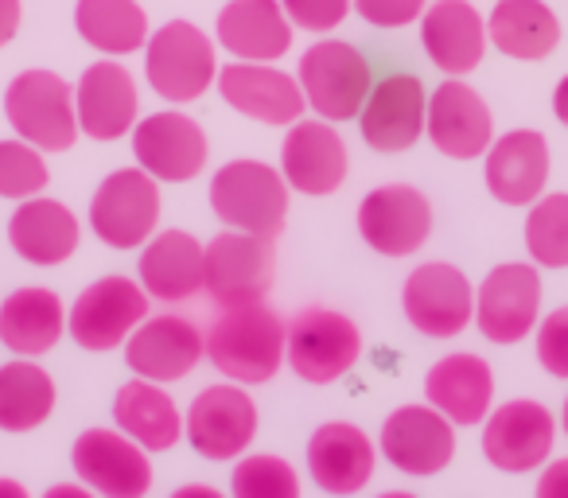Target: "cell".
<instances>
[{
  "label": "cell",
  "mask_w": 568,
  "mask_h": 498,
  "mask_svg": "<svg viewBox=\"0 0 568 498\" xmlns=\"http://www.w3.org/2000/svg\"><path fill=\"white\" fill-rule=\"evenodd\" d=\"M284 324L265 301L230 304L206 332V358L214 370L242 386H261L284 363Z\"/></svg>",
  "instance_id": "obj_1"
},
{
  "label": "cell",
  "mask_w": 568,
  "mask_h": 498,
  "mask_svg": "<svg viewBox=\"0 0 568 498\" xmlns=\"http://www.w3.org/2000/svg\"><path fill=\"white\" fill-rule=\"evenodd\" d=\"M288 180L265 160H230L211 180V206L226 226L281 237L288 222Z\"/></svg>",
  "instance_id": "obj_2"
},
{
  "label": "cell",
  "mask_w": 568,
  "mask_h": 498,
  "mask_svg": "<svg viewBox=\"0 0 568 498\" xmlns=\"http://www.w3.org/2000/svg\"><path fill=\"white\" fill-rule=\"evenodd\" d=\"M144 74H149V87L168 102H199L219 79L214 40L191 20H172L144 43Z\"/></svg>",
  "instance_id": "obj_3"
},
{
  "label": "cell",
  "mask_w": 568,
  "mask_h": 498,
  "mask_svg": "<svg viewBox=\"0 0 568 498\" xmlns=\"http://www.w3.org/2000/svg\"><path fill=\"white\" fill-rule=\"evenodd\" d=\"M363 355V335L355 319L332 308H304L288 319L284 332V358L293 366L296 378L312 386H332L343 374L355 370Z\"/></svg>",
  "instance_id": "obj_4"
},
{
  "label": "cell",
  "mask_w": 568,
  "mask_h": 498,
  "mask_svg": "<svg viewBox=\"0 0 568 498\" xmlns=\"http://www.w3.org/2000/svg\"><path fill=\"white\" fill-rule=\"evenodd\" d=\"M273 237L245 234V230L230 226L203 245V293H211L219 308L265 301L268 288H273Z\"/></svg>",
  "instance_id": "obj_5"
},
{
  "label": "cell",
  "mask_w": 568,
  "mask_h": 498,
  "mask_svg": "<svg viewBox=\"0 0 568 498\" xmlns=\"http://www.w3.org/2000/svg\"><path fill=\"white\" fill-rule=\"evenodd\" d=\"M4 113L17 136L40 152H67L79 141V113H74V87L55 71H24L9 82Z\"/></svg>",
  "instance_id": "obj_6"
},
{
  "label": "cell",
  "mask_w": 568,
  "mask_h": 498,
  "mask_svg": "<svg viewBox=\"0 0 568 498\" xmlns=\"http://www.w3.org/2000/svg\"><path fill=\"white\" fill-rule=\"evenodd\" d=\"M160 226V180L141 164L110 172L90 199V230L110 250H141Z\"/></svg>",
  "instance_id": "obj_7"
},
{
  "label": "cell",
  "mask_w": 568,
  "mask_h": 498,
  "mask_svg": "<svg viewBox=\"0 0 568 498\" xmlns=\"http://www.w3.org/2000/svg\"><path fill=\"white\" fill-rule=\"evenodd\" d=\"M301 90L308 110L324 121H351L363 113V102L371 94V63L363 51L343 40H320L301 55Z\"/></svg>",
  "instance_id": "obj_8"
},
{
  "label": "cell",
  "mask_w": 568,
  "mask_h": 498,
  "mask_svg": "<svg viewBox=\"0 0 568 498\" xmlns=\"http://www.w3.org/2000/svg\"><path fill=\"white\" fill-rule=\"evenodd\" d=\"M183 436L203 459H214V464L237 459L250 451L253 436H257V405L242 389V382L206 386L183 417Z\"/></svg>",
  "instance_id": "obj_9"
},
{
  "label": "cell",
  "mask_w": 568,
  "mask_h": 498,
  "mask_svg": "<svg viewBox=\"0 0 568 498\" xmlns=\"http://www.w3.org/2000/svg\"><path fill=\"white\" fill-rule=\"evenodd\" d=\"M71 467L90 490L105 498H141L152 487L149 448L121 428H87L71 448Z\"/></svg>",
  "instance_id": "obj_10"
},
{
  "label": "cell",
  "mask_w": 568,
  "mask_h": 498,
  "mask_svg": "<svg viewBox=\"0 0 568 498\" xmlns=\"http://www.w3.org/2000/svg\"><path fill=\"white\" fill-rule=\"evenodd\" d=\"M405 319L428 339H456L475 319V288L456 265L425 262L402 288Z\"/></svg>",
  "instance_id": "obj_11"
},
{
  "label": "cell",
  "mask_w": 568,
  "mask_h": 498,
  "mask_svg": "<svg viewBox=\"0 0 568 498\" xmlns=\"http://www.w3.org/2000/svg\"><path fill=\"white\" fill-rule=\"evenodd\" d=\"M537 312H541V273H537V265H498L475 293V324L498 347L526 339L537 324Z\"/></svg>",
  "instance_id": "obj_12"
},
{
  "label": "cell",
  "mask_w": 568,
  "mask_h": 498,
  "mask_svg": "<svg viewBox=\"0 0 568 498\" xmlns=\"http://www.w3.org/2000/svg\"><path fill=\"white\" fill-rule=\"evenodd\" d=\"M358 234L382 257H409L433 234V203L409 183H389L358 203Z\"/></svg>",
  "instance_id": "obj_13"
},
{
  "label": "cell",
  "mask_w": 568,
  "mask_h": 498,
  "mask_svg": "<svg viewBox=\"0 0 568 498\" xmlns=\"http://www.w3.org/2000/svg\"><path fill=\"white\" fill-rule=\"evenodd\" d=\"M149 316V293L144 285L129 277H102L90 288H82V296L71 308V327L74 343L82 350H113L136 332V324Z\"/></svg>",
  "instance_id": "obj_14"
},
{
  "label": "cell",
  "mask_w": 568,
  "mask_h": 498,
  "mask_svg": "<svg viewBox=\"0 0 568 498\" xmlns=\"http://www.w3.org/2000/svg\"><path fill=\"white\" fill-rule=\"evenodd\" d=\"M552 444H557V417L545 409L541 402H506L487 413L483 425V456L498 471H534L549 459Z\"/></svg>",
  "instance_id": "obj_15"
},
{
  "label": "cell",
  "mask_w": 568,
  "mask_h": 498,
  "mask_svg": "<svg viewBox=\"0 0 568 498\" xmlns=\"http://www.w3.org/2000/svg\"><path fill=\"white\" fill-rule=\"evenodd\" d=\"M386 464L402 475H436L456 456V425L436 405H402L386 417L378 436Z\"/></svg>",
  "instance_id": "obj_16"
},
{
  "label": "cell",
  "mask_w": 568,
  "mask_h": 498,
  "mask_svg": "<svg viewBox=\"0 0 568 498\" xmlns=\"http://www.w3.org/2000/svg\"><path fill=\"white\" fill-rule=\"evenodd\" d=\"M428 113V90L417 74H386L371 87L358 113L363 141L374 152H405L420 141Z\"/></svg>",
  "instance_id": "obj_17"
},
{
  "label": "cell",
  "mask_w": 568,
  "mask_h": 498,
  "mask_svg": "<svg viewBox=\"0 0 568 498\" xmlns=\"http://www.w3.org/2000/svg\"><path fill=\"white\" fill-rule=\"evenodd\" d=\"M206 133L195 118L180 110L152 113L141 125H133V156L152 180L187 183L206 167Z\"/></svg>",
  "instance_id": "obj_18"
},
{
  "label": "cell",
  "mask_w": 568,
  "mask_h": 498,
  "mask_svg": "<svg viewBox=\"0 0 568 498\" xmlns=\"http://www.w3.org/2000/svg\"><path fill=\"white\" fill-rule=\"evenodd\" d=\"M425 133L440 156L475 160L495 141V118L479 90H471L464 79H448L428 94Z\"/></svg>",
  "instance_id": "obj_19"
},
{
  "label": "cell",
  "mask_w": 568,
  "mask_h": 498,
  "mask_svg": "<svg viewBox=\"0 0 568 498\" xmlns=\"http://www.w3.org/2000/svg\"><path fill=\"white\" fill-rule=\"evenodd\" d=\"M206 355V335L183 316H144L136 332L125 339V363L136 378L180 382Z\"/></svg>",
  "instance_id": "obj_20"
},
{
  "label": "cell",
  "mask_w": 568,
  "mask_h": 498,
  "mask_svg": "<svg viewBox=\"0 0 568 498\" xmlns=\"http://www.w3.org/2000/svg\"><path fill=\"white\" fill-rule=\"evenodd\" d=\"M281 172L288 187L301 191V195H332V191L343 187L351 172L347 141L324 118L293 121L281 144Z\"/></svg>",
  "instance_id": "obj_21"
},
{
  "label": "cell",
  "mask_w": 568,
  "mask_h": 498,
  "mask_svg": "<svg viewBox=\"0 0 568 498\" xmlns=\"http://www.w3.org/2000/svg\"><path fill=\"white\" fill-rule=\"evenodd\" d=\"M214 87H219L222 102L230 110L245 113V118L261 121V125H293L308 110L301 79L276 71L268 63H242L237 59V63L222 67Z\"/></svg>",
  "instance_id": "obj_22"
},
{
  "label": "cell",
  "mask_w": 568,
  "mask_h": 498,
  "mask_svg": "<svg viewBox=\"0 0 568 498\" xmlns=\"http://www.w3.org/2000/svg\"><path fill=\"white\" fill-rule=\"evenodd\" d=\"M487 20L471 0H433L420 12V48L448 79H464L487 55Z\"/></svg>",
  "instance_id": "obj_23"
},
{
  "label": "cell",
  "mask_w": 568,
  "mask_h": 498,
  "mask_svg": "<svg viewBox=\"0 0 568 498\" xmlns=\"http://www.w3.org/2000/svg\"><path fill=\"white\" fill-rule=\"evenodd\" d=\"M136 110H141V94L121 63H94L82 71L79 87H74V113H79V129L94 141H121L129 129L136 125Z\"/></svg>",
  "instance_id": "obj_24"
},
{
  "label": "cell",
  "mask_w": 568,
  "mask_h": 498,
  "mask_svg": "<svg viewBox=\"0 0 568 498\" xmlns=\"http://www.w3.org/2000/svg\"><path fill=\"white\" fill-rule=\"evenodd\" d=\"M487 156V187L503 206H529L541 199L549 183V141L537 129H514L490 141Z\"/></svg>",
  "instance_id": "obj_25"
},
{
  "label": "cell",
  "mask_w": 568,
  "mask_h": 498,
  "mask_svg": "<svg viewBox=\"0 0 568 498\" xmlns=\"http://www.w3.org/2000/svg\"><path fill=\"white\" fill-rule=\"evenodd\" d=\"M378 451L371 436L347 420H327L308 440V471L327 495H358L371 482Z\"/></svg>",
  "instance_id": "obj_26"
},
{
  "label": "cell",
  "mask_w": 568,
  "mask_h": 498,
  "mask_svg": "<svg viewBox=\"0 0 568 498\" xmlns=\"http://www.w3.org/2000/svg\"><path fill=\"white\" fill-rule=\"evenodd\" d=\"M219 43L242 63H276L293 48V20L281 0H226L219 12Z\"/></svg>",
  "instance_id": "obj_27"
},
{
  "label": "cell",
  "mask_w": 568,
  "mask_h": 498,
  "mask_svg": "<svg viewBox=\"0 0 568 498\" xmlns=\"http://www.w3.org/2000/svg\"><path fill=\"white\" fill-rule=\"evenodd\" d=\"M141 285L152 301L183 304L203 293V245L187 230H160L141 250Z\"/></svg>",
  "instance_id": "obj_28"
},
{
  "label": "cell",
  "mask_w": 568,
  "mask_h": 498,
  "mask_svg": "<svg viewBox=\"0 0 568 498\" xmlns=\"http://www.w3.org/2000/svg\"><path fill=\"white\" fill-rule=\"evenodd\" d=\"M9 242L32 265H63L79 250L82 226L74 211L59 199H20L17 214L9 218Z\"/></svg>",
  "instance_id": "obj_29"
},
{
  "label": "cell",
  "mask_w": 568,
  "mask_h": 498,
  "mask_svg": "<svg viewBox=\"0 0 568 498\" xmlns=\"http://www.w3.org/2000/svg\"><path fill=\"white\" fill-rule=\"evenodd\" d=\"M428 405L444 413L452 425H479L495 402V374L479 355H444L425 378Z\"/></svg>",
  "instance_id": "obj_30"
},
{
  "label": "cell",
  "mask_w": 568,
  "mask_h": 498,
  "mask_svg": "<svg viewBox=\"0 0 568 498\" xmlns=\"http://www.w3.org/2000/svg\"><path fill=\"white\" fill-rule=\"evenodd\" d=\"M67 308L51 288H17L0 304V343L20 358H40L63 339Z\"/></svg>",
  "instance_id": "obj_31"
},
{
  "label": "cell",
  "mask_w": 568,
  "mask_h": 498,
  "mask_svg": "<svg viewBox=\"0 0 568 498\" xmlns=\"http://www.w3.org/2000/svg\"><path fill=\"white\" fill-rule=\"evenodd\" d=\"M113 420L121 433H129L149 451H168L183 440V413L164 389V382H125L118 389V402H113Z\"/></svg>",
  "instance_id": "obj_32"
},
{
  "label": "cell",
  "mask_w": 568,
  "mask_h": 498,
  "mask_svg": "<svg viewBox=\"0 0 568 498\" xmlns=\"http://www.w3.org/2000/svg\"><path fill=\"white\" fill-rule=\"evenodd\" d=\"M487 40L506 59L521 63H541L557 51L560 20L545 0H498L487 17Z\"/></svg>",
  "instance_id": "obj_33"
},
{
  "label": "cell",
  "mask_w": 568,
  "mask_h": 498,
  "mask_svg": "<svg viewBox=\"0 0 568 498\" xmlns=\"http://www.w3.org/2000/svg\"><path fill=\"white\" fill-rule=\"evenodd\" d=\"M74 28L102 55H133L149 43V17L136 0H79Z\"/></svg>",
  "instance_id": "obj_34"
},
{
  "label": "cell",
  "mask_w": 568,
  "mask_h": 498,
  "mask_svg": "<svg viewBox=\"0 0 568 498\" xmlns=\"http://www.w3.org/2000/svg\"><path fill=\"white\" fill-rule=\"evenodd\" d=\"M55 409V382L36 358L0 366V433H32Z\"/></svg>",
  "instance_id": "obj_35"
},
{
  "label": "cell",
  "mask_w": 568,
  "mask_h": 498,
  "mask_svg": "<svg viewBox=\"0 0 568 498\" xmlns=\"http://www.w3.org/2000/svg\"><path fill=\"white\" fill-rule=\"evenodd\" d=\"M526 250L541 270H568V195H541L526 214Z\"/></svg>",
  "instance_id": "obj_36"
},
{
  "label": "cell",
  "mask_w": 568,
  "mask_h": 498,
  "mask_svg": "<svg viewBox=\"0 0 568 498\" xmlns=\"http://www.w3.org/2000/svg\"><path fill=\"white\" fill-rule=\"evenodd\" d=\"M230 490L237 498H301V475L288 459L257 451V456H237Z\"/></svg>",
  "instance_id": "obj_37"
},
{
  "label": "cell",
  "mask_w": 568,
  "mask_h": 498,
  "mask_svg": "<svg viewBox=\"0 0 568 498\" xmlns=\"http://www.w3.org/2000/svg\"><path fill=\"white\" fill-rule=\"evenodd\" d=\"M48 160L24 136L0 141V199H32L48 187Z\"/></svg>",
  "instance_id": "obj_38"
},
{
  "label": "cell",
  "mask_w": 568,
  "mask_h": 498,
  "mask_svg": "<svg viewBox=\"0 0 568 498\" xmlns=\"http://www.w3.org/2000/svg\"><path fill=\"white\" fill-rule=\"evenodd\" d=\"M284 17L301 32H335L355 12V0H281Z\"/></svg>",
  "instance_id": "obj_39"
},
{
  "label": "cell",
  "mask_w": 568,
  "mask_h": 498,
  "mask_svg": "<svg viewBox=\"0 0 568 498\" xmlns=\"http://www.w3.org/2000/svg\"><path fill=\"white\" fill-rule=\"evenodd\" d=\"M537 363L552 378H568V308H557L537 327Z\"/></svg>",
  "instance_id": "obj_40"
},
{
  "label": "cell",
  "mask_w": 568,
  "mask_h": 498,
  "mask_svg": "<svg viewBox=\"0 0 568 498\" xmlns=\"http://www.w3.org/2000/svg\"><path fill=\"white\" fill-rule=\"evenodd\" d=\"M428 9V0H355V12L374 28H409L413 20H420V12Z\"/></svg>",
  "instance_id": "obj_41"
},
{
  "label": "cell",
  "mask_w": 568,
  "mask_h": 498,
  "mask_svg": "<svg viewBox=\"0 0 568 498\" xmlns=\"http://www.w3.org/2000/svg\"><path fill=\"white\" fill-rule=\"evenodd\" d=\"M537 498H568V456L552 459L537 479Z\"/></svg>",
  "instance_id": "obj_42"
},
{
  "label": "cell",
  "mask_w": 568,
  "mask_h": 498,
  "mask_svg": "<svg viewBox=\"0 0 568 498\" xmlns=\"http://www.w3.org/2000/svg\"><path fill=\"white\" fill-rule=\"evenodd\" d=\"M20 17H24V9H20V0H0V48L17 40Z\"/></svg>",
  "instance_id": "obj_43"
},
{
  "label": "cell",
  "mask_w": 568,
  "mask_h": 498,
  "mask_svg": "<svg viewBox=\"0 0 568 498\" xmlns=\"http://www.w3.org/2000/svg\"><path fill=\"white\" fill-rule=\"evenodd\" d=\"M552 113H557L560 125H568V74L557 82V90H552Z\"/></svg>",
  "instance_id": "obj_44"
},
{
  "label": "cell",
  "mask_w": 568,
  "mask_h": 498,
  "mask_svg": "<svg viewBox=\"0 0 568 498\" xmlns=\"http://www.w3.org/2000/svg\"><path fill=\"white\" fill-rule=\"evenodd\" d=\"M87 482H82V487H67V482H63V487H51L48 490V498H87Z\"/></svg>",
  "instance_id": "obj_45"
},
{
  "label": "cell",
  "mask_w": 568,
  "mask_h": 498,
  "mask_svg": "<svg viewBox=\"0 0 568 498\" xmlns=\"http://www.w3.org/2000/svg\"><path fill=\"white\" fill-rule=\"evenodd\" d=\"M219 498V490H214V487H199V482H195V487H180V490H175V498Z\"/></svg>",
  "instance_id": "obj_46"
},
{
  "label": "cell",
  "mask_w": 568,
  "mask_h": 498,
  "mask_svg": "<svg viewBox=\"0 0 568 498\" xmlns=\"http://www.w3.org/2000/svg\"><path fill=\"white\" fill-rule=\"evenodd\" d=\"M0 498H28V490L12 479H0Z\"/></svg>",
  "instance_id": "obj_47"
},
{
  "label": "cell",
  "mask_w": 568,
  "mask_h": 498,
  "mask_svg": "<svg viewBox=\"0 0 568 498\" xmlns=\"http://www.w3.org/2000/svg\"><path fill=\"white\" fill-rule=\"evenodd\" d=\"M560 425H565V436H568V397H565V413H560Z\"/></svg>",
  "instance_id": "obj_48"
}]
</instances>
